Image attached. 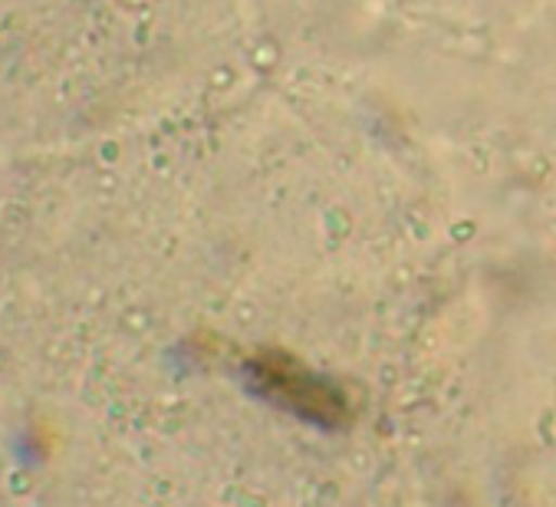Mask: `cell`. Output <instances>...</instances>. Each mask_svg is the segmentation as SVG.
<instances>
[{"label": "cell", "mask_w": 556, "mask_h": 507, "mask_svg": "<svg viewBox=\"0 0 556 507\" xmlns=\"http://www.w3.org/2000/svg\"><path fill=\"white\" fill-rule=\"evenodd\" d=\"M257 385L277 398L287 409H293L303 419L323 422V426H340L350 416L346 398L332 389L329 382L316 379L313 372H306L296 359L283 356V353H261L251 363Z\"/></svg>", "instance_id": "6da1fadb"}]
</instances>
